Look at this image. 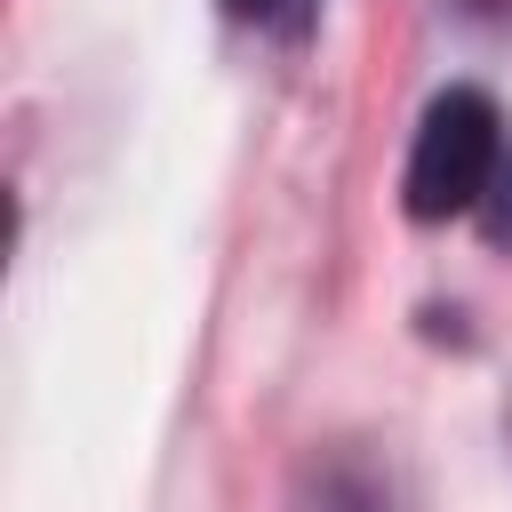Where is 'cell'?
<instances>
[{
    "label": "cell",
    "mask_w": 512,
    "mask_h": 512,
    "mask_svg": "<svg viewBox=\"0 0 512 512\" xmlns=\"http://www.w3.org/2000/svg\"><path fill=\"white\" fill-rule=\"evenodd\" d=\"M504 176V120L480 88H440L416 120V144H408V176H400V208L416 224H448V216H472L488 208Z\"/></svg>",
    "instance_id": "6da1fadb"
},
{
    "label": "cell",
    "mask_w": 512,
    "mask_h": 512,
    "mask_svg": "<svg viewBox=\"0 0 512 512\" xmlns=\"http://www.w3.org/2000/svg\"><path fill=\"white\" fill-rule=\"evenodd\" d=\"M480 224H488V240H496V248H512V176H496V192H488Z\"/></svg>",
    "instance_id": "7a4b0ae2"
},
{
    "label": "cell",
    "mask_w": 512,
    "mask_h": 512,
    "mask_svg": "<svg viewBox=\"0 0 512 512\" xmlns=\"http://www.w3.org/2000/svg\"><path fill=\"white\" fill-rule=\"evenodd\" d=\"M224 8H232V16H264L272 0H224Z\"/></svg>",
    "instance_id": "3957f363"
}]
</instances>
